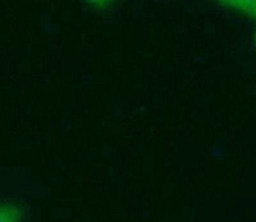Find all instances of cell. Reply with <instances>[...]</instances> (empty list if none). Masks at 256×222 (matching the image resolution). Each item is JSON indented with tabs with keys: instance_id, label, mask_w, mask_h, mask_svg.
<instances>
[{
	"instance_id": "cell-2",
	"label": "cell",
	"mask_w": 256,
	"mask_h": 222,
	"mask_svg": "<svg viewBox=\"0 0 256 222\" xmlns=\"http://www.w3.org/2000/svg\"><path fill=\"white\" fill-rule=\"evenodd\" d=\"M224 4H230V8L240 11V12H244L248 16H252L256 18V2H227ZM255 47H256V29H255Z\"/></svg>"
},
{
	"instance_id": "cell-1",
	"label": "cell",
	"mask_w": 256,
	"mask_h": 222,
	"mask_svg": "<svg viewBox=\"0 0 256 222\" xmlns=\"http://www.w3.org/2000/svg\"><path fill=\"white\" fill-rule=\"evenodd\" d=\"M24 218V209L14 203L0 204V222H22Z\"/></svg>"
}]
</instances>
